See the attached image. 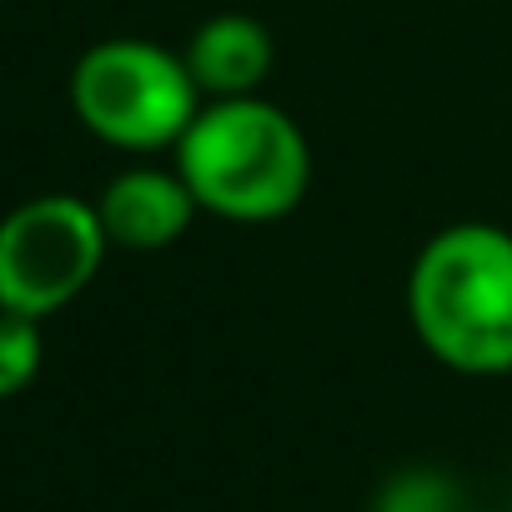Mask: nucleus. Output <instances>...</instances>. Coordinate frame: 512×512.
<instances>
[{
	"mask_svg": "<svg viewBox=\"0 0 512 512\" xmlns=\"http://www.w3.org/2000/svg\"><path fill=\"white\" fill-rule=\"evenodd\" d=\"M422 347L462 377L512 372V231L457 221L427 236L407 277Z\"/></svg>",
	"mask_w": 512,
	"mask_h": 512,
	"instance_id": "nucleus-1",
	"label": "nucleus"
},
{
	"mask_svg": "<svg viewBox=\"0 0 512 512\" xmlns=\"http://www.w3.org/2000/svg\"><path fill=\"white\" fill-rule=\"evenodd\" d=\"M176 171L201 211L262 226L302 206L312 186V146L267 96H236L196 111L176 141Z\"/></svg>",
	"mask_w": 512,
	"mask_h": 512,
	"instance_id": "nucleus-2",
	"label": "nucleus"
},
{
	"mask_svg": "<svg viewBox=\"0 0 512 512\" xmlns=\"http://www.w3.org/2000/svg\"><path fill=\"white\" fill-rule=\"evenodd\" d=\"M71 111L96 141L141 156L186 136L201 91L176 51L141 36H111L81 51L71 71Z\"/></svg>",
	"mask_w": 512,
	"mask_h": 512,
	"instance_id": "nucleus-3",
	"label": "nucleus"
},
{
	"mask_svg": "<svg viewBox=\"0 0 512 512\" xmlns=\"http://www.w3.org/2000/svg\"><path fill=\"white\" fill-rule=\"evenodd\" d=\"M106 226L96 201L46 191L0 216V312L56 317L71 307L106 262Z\"/></svg>",
	"mask_w": 512,
	"mask_h": 512,
	"instance_id": "nucleus-4",
	"label": "nucleus"
},
{
	"mask_svg": "<svg viewBox=\"0 0 512 512\" xmlns=\"http://www.w3.org/2000/svg\"><path fill=\"white\" fill-rule=\"evenodd\" d=\"M196 196L181 181V171H161V166H126L116 171L101 196H96V216L106 226V241L121 251H166L176 246L191 221H196Z\"/></svg>",
	"mask_w": 512,
	"mask_h": 512,
	"instance_id": "nucleus-5",
	"label": "nucleus"
},
{
	"mask_svg": "<svg viewBox=\"0 0 512 512\" xmlns=\"http://www.w3.org/2000/svg\"><path fill=\"white\" fill-rule=\"evenodd\" d=\"M191 81L211 101H236V96H262L267 76L277 71V36L241 11H221L201 21L181 51Z\"/></svg>",
	"mask_w": 512,
	"mask_h": 512,
	"instance_id": "nucleus-6",
	"label": "nucleus"
},
{
	"mask_svg": "<svg viewBox=\"0 0 512 512\" xmlns=\"http://www.w3.org/2000/svg\"><path fill=\"white\" fill-rule=\"evenodd\" d=\"M372 512H472V502H467V492L447 472L407 467V472H397L377 492V507Z\"/></svg>",
	"mask_w": 512,
	"mask_h": 512,
	"instance_id": "nucleus-7",
	"label": "nucleus"
},
{
	"mask_svg": "<svg viewBox=\"0 0 512 512\" xmlns=\"http://www.w3.org/2000/svg\"><path fill=\"white\" fill-rule=\"evenodd\" d=\"M41 362H46L41 322L21 312H0V402L21 397L41 377Z\"/></svg>",
	"mask_w": 512,
	"mask_h": 512,
	"instance_id": "nucleus-8",
	"label": "nucleus"
},
{
	"mask_svg": "<svg viewBox=\"0 0 512 512\" xmlns=\"http://www.w3.org/2000/svg\"><path fill=\"white\" fill-rule=\"evenodd\" d=\"M507 512H512V507H507Z\"/></svg>",
	"mask_w": 512,
	"mask_h": 512,
	"instance_id": "nucleus-9",
	"label": "nucleus"
}]
</instances>
